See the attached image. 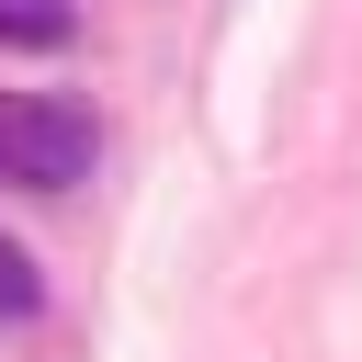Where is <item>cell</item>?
I'll return each instance as SVG.
<instances>
[{
	"label": "cell",
	"instance_id": "3957f363",
	"mask_svg": "<svg viewBox=\"0 0 362 362\" xmlns=\"http://www.w3.org/2000/svg\"><path fill=\"white\" fill-rule=\"evenodd\" d=\"M34 305H45V283H34V260L0 238V317H34Z\"/></svg>",
	"mask_w": 362,
	"mask_h": 362
},
{
	"label": "cell",
	"instance_id": "6da1fadb",
	"mask_svg": "<svg viewBox=\"0 0 362 362\" xmlns=\"http://www.w3.org/2000/svg\"><path fill=\"white\" fill-rule=\"evenodd\" d=\"M90 158H102V124H90L79 102H57V90H0V181H23V192H79Z\"/></svg>",
	"mask_w": 362,
	"mask_h": 362
},
{
	"label": "cell",
	"instance_id": "7a4b0ae2",
	"mask_svg": "<svg viewBox=\"0 0 362 362\" xmlns=\"http://www.w3.org/2000/svg\"><path fill=\"white\" fill-rule=\"evenodd\" d=\"M68 34H79V0H0V45L45 57V45H68Z\"/></svg>",
	"mask_w": 362,
	"mask_h": 362
}]
</instances>
